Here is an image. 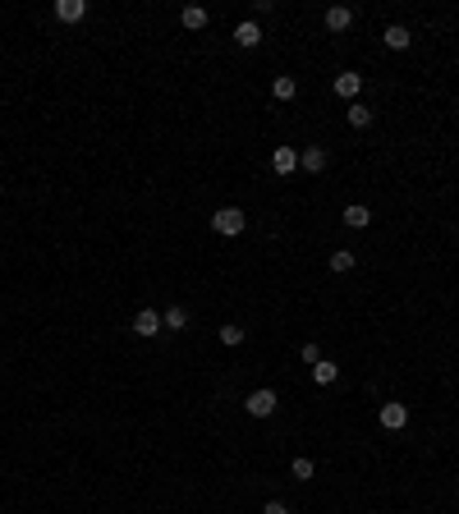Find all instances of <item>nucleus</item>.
Listing matches in <instances>:
<instances>
[{"mask_svg":"<svg viewBox=\"0 0 459 514\" xmlns=\"http://www.w3.org/2000/svg\"><path fill=\"white\" fill-rule=\"evenodd\" d=\"M179 23L188 32H198V28H207V10L202 5H184V14H179Z\"/></svg>","mask_w":459,"mask_h":514,"instance_id":"nucleus-13","label":"nucleus"},{"mask_svg":"<svg viewBox=\"0 0 459 514\" xmlns=\"http://www.w3.org/2000/svg\"><path fill=\"white\" fill-rule=\"evenodd\" d=\"M262 514H290V505H285V500H266V505H262Z\"/></svg>","mask_w":459,"mask_h":514,"instance_id":"nucleus-22","label":"nucleus"},{"mask_svg":"<svg viewBox=\"0 0 459 514\" xmlns=\"http://www.w3.org/2000/svg\"><path fill=\"white\" fill-rule=\"evenodd\" d=\"M386 46H390V51H409V46H413V32L404 28V23H390V28H386Z\"/></svg>","mask_w":459,"mask_h":514,"instance_id":"nucleus-12","label":"nucleus"},{"mask_svg":"<svg viewBox=\"0 0 459 514\" xmlns=\"http://www.w3.org/2000/svg\"><path fill=\"white\" fill-rule=\"evenodd\" d=\"M216 340H221V345H225V349H234V345H244V331H239V326H230V321H225V326L216 331Z\"/></svg>","mask_w":459,"mask_h":514,"instance_id":"nucleus-19","label":"nucleus"},{"mask_svg":"<svg viewBox=\"0 0 459 514\" xmlns=\"http://www.w3.org/2000/svg\"><path fill=\"white\" fill-rule=\"evenodd\" d=\"M161 331H166V321H161L156 308H142L134 317V335H142V340H152V335H161Z\"/></svg>","mask_w":459,"mask_h":514,"instance_id":"nucleus-3","label":"nucleus"},{"mask_svg":"<svg viewBox=\"0 0 459 514\" xmlns=\"http://www.w3.org/2000/svg\"><path fill=\"white\" fill-rule=\"evenodd\" d=\"M234 42L244 46V51H253V46L262 42V28H258V23H253V19H244V23L234 28Z\"/></svg>","mask_w":459,"mask_h":514,"instance_id":"nucleus-11","label":"nucleus"},{"mask_svg":"<svg viewBox=\"0 0 459 514\" xmlns=\"http://www.w3.org/2000/svg\"><path fill=\"white\" fill-rule=\"evenodd\" d=\"M299 354H303V363H321V349L312 345V340H303V349H299Z\"/></svg>","mask_w":459,"mask_h":514,"instance_id":"nucleus-21","label":"nucleus"},{"mask_svg":"<svg viewBox=\"0 0 459 514\" xmlns=\"http://www.w3.org/2000/svg\"><path fill=\"white\" fill-rule=\"evenodd\" d=\"M290 473L299 478V482H308V478H312V459H303V454H299V459L290 464Z\"/></svg>","mask_w":459,"mask_h":514,"instance_id":"nucleus-20","label":"nucleus"},{"mask_svg":"<svg viewBox=\"0 0 459 514\" xmlns=\"http://www.w3.org/2000/svg\"><path fill=\"white\" fill-rule=\"evenodd\" d=\"M244 212H239V207H221V212L212 216V230L216 234H225V239H234V234H244Z\"/></svg>","mask_w":459,"mask_h":514,"instance_id":"nucleus-1","label":"nucleus"},{"mask_svg":"<svg viewBox=\"0 0 459 514\" xmlns=\"http://www.w3.org/2000/svg\"><path fill=\"white\" fill-rule=\"evenodd\" d=\"M331 88H336V97L353 101V97L363 92V78H358V74H336V83H331Z\"/></svg>","mask_w":459,"mask_h":514,"instance_id":"nucleus-8","label":"nucleus"},{"mask_svg":"<svg viewBox=\"0 0 459 514\" xmlns=\"http://www.w3.org/2000/svg\"><path fill=\"white\" fill-rule=\"evenodd\" d=\"M377 418H382L386 432H399V427L409 423V408H404V404H382V413H377Z\"/></svg>","mask_w":459,"mask_h":514,"instance_id":"nucleus-5","label":"nucleus"},{"mask_svg":"<svg viewBox=\"0 0 459 514\" xmlns=\"http://www.w3.org/2000/svg\"><path fill=\"white\" fill-rule=\"evenodd\" d=\"M271 170L275 175H294V170H299V151L294 147H275L271 151Z\"/></svg>","mask_w":459,"mask_h":514,"instance_id":"nucleus-4","label":"nucleus"},{"mask_svg":"<svg viewBox=\"0 0 459 514\" xmlns=\"http://www.w3.org/2000/svg\"><path fill=\"white\" fill-rule=\"evenodd\" d=\"M340 221H345L349 230H367V225H372V212H367L363 202H353V207H345V216H340Z\"/></svg>","mask_w":459,"mask_h":514,"instance_id":"nucleus-10","label":"nucleus"},{"mask_svg":"<svg viewBox=\"0 0 459 514\" xmlns=\"http://www.w3.org/2000/svg\"><path fill=\"white\" fill-rule=\"evenodd\" d=\"M336 377H340L336 363H326V358H321V363H312V381H317V386H331Z\"/></svg>","mask_w":459,"mask_h":514,"instance_id":"nucleus-17","label":"nucleus"},{"mask_svg":"<svg viewBox=\"0 0 459 514\" xmlns=\"http://www.w3.org/2000/svg\"><path fill=\"white\" fill-rule=\"evenodd\" d=\"M294 92H299V83H294L290 74H280V78H275V83H271V97H275V101H290Z\"/></svg>","mask_w":459,"mask_h":514,"instance_id":"nucleus-15","label":"nucleus"},{"mask_svg":"<svg viewBox=\"0 0 459 514\" xmlns=\"http://www.w3.org/2000/svg\"><path fill=\"white\" fill-rule=\"evenodd\" d=\"M326 267H331V271H336V276H345V271H349V267H353V253H349V248H336V253L326 257Z\"/></svg>","mask_w":459,"mask_h":514,"instance_id":"nucleus-16","label":"nucleus"},{"mask_svg":"<svg viewBox=\"0 0 459 514\" xmlns=\"http://www.w3.org/2000/svg\"><path fill=\"white\" fill-rule=\"evenodd\" d=\"M275 404H280V400H275V391H253V395L244 400L248 418H271V413H275Z\"/></svg>","mask_w":459,"mask_h":514,"instance_id":"nucleus-2","label":"nucleus"},{"mask_svg":"<svg viewBox=\"0 0 459 514\" xmlns=\"http://www.w3.org/2000/svg\"><path fill=\"white\" fill-rule=\"evenodd\" d=\"M161 321H166V331H184V326H188V308H179V303H175V308H166V313H161Z\"/></svg>","mask_w":459,"mask_h":514,"instance_id":"nucleus-14","label":"nucleus"},{"mask_svg":"<svg viewBox=\"0 0 459 514\" xmlns=\"http://www.w3.org/2000/svg\"><path fill=\"white\" fill-rule=\"evenodd\" d=\"M349 124H353V129H367V124H372V106L353 101V106H349Z\"/></svg>","mask_w":459,"mask_h":514,"instance_id":"nucleus-18","label":"nucleus"},{"mask_svg":"<svg viewBox=\"0 0 459 514\" xmlns=\"http://www.w3.org/2000/svg\"><path fill=\"white\" fill-rule=\"evenodd\" d=\"M349 23H353V10H349V5H331V10H326V28H331V32H345Z\"/></svg>","mask_w":459,"mask_h":514,"instance_id":"nucleus-9","label":"nucleus"},{"mask_svg":"<svg viewBox=\"0 0 459 514\" xmlns=\"http://www.w3.org/2000/svg\"><path fill=\"white\" fill-rule=\"evenodd\" d=\"M299 166H303L308 175H321V170H326V147H303L299 151Z\"/></svg>","mask_w":459,"mask_h":514,"instance_id":"nucleus-7","label":"nucleus"},{"mask_svg":"<svg viewBox=\"0 0 459 514\" xmlns=\"http://www.w3.org/2000/svg\"><path fill=\"white\" fill-rule=\"evenodd\" d=\"M55 19H64V23H83V19H88V0H60V5H55Z\"/></svg>","mask_w":459,"mask_h":514,"instance_id":"nucleus-6","label":"nucleus"}]
</instances>
